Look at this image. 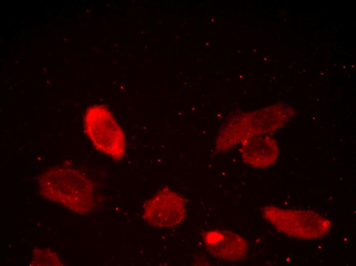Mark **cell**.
<instances>
[{
  "label": "cell",
  "instance_id": "cell-5",
  "mask_svg": "<svg viewBox=\"0 0 356 266\" xmlns=\"http://www.w3.org/2000/svg\"><path fill=\"white\" fill-rule=\"evenodd\" d=\"M184 198L168 188L162 189L145 204L143 216L151 226L158 228L174 227L185 218Z\"/></svg>",
  "mask_w": 356,
  "mask_h": 266
},
{
  "label": "cell",
  "instance_id": "cell-2",
  "mask_svg": "<svg viewBox=\"0 0 356 266\" xmlns=\"http://www.w3.org/2000/svg\"><path fill=\"white\" fill-rule=\"evenodd\" d=\"M293 114L292 109L283 106L231 121L220 129L216 140V149L225 151L238 143L274 131L283 126Z\"/></svg>",
  "mask_w": 356,
  "mask_h": 266
},
{
  "label": "cell",
  "instance_id": "cell-6",
  "mask_svg": "<svg viewBox=\"0 0 356 266\" xmlns=\"http://www.w3.org/2000/svg\"><path fill=\"white\" fill-rule=\"evenodd\" d=\"M209 252L225 260L239 261L247 255L248 244L240 235L226 230L210 231L204 235Z\"/></svg>",
  "mask_w": 356,
  "mask_h": 266
},
{
  "label": "cell",
  "instance_id": "cell-7",
  "mask_svg": "<svg viewBox=\"0 0 356 266\" xmlns=\"http://www.w3.org/2000/svg\"><path fill=\"white\" fill-rule=\"evenodd\" d=\"M241 144L242 158L252 166L265 168L273 164L278 158V144L268 136L254 137Z\"/></svg>",
  "mask_w": 356,
  "mask_h": 266
},
{
  "label": "cell",
  "instance_id": "cell-3",
  "mask_svg": "<svg viewBox=\"0 0 356 266\" xmlns=\"http://www.w3.org/2000/svg\"><path fill=\"white\" fill-rule=\"evenodd\" d=\"M84 128L97 150L116 160L123 158L126 151L125 135L106 106H90L84 114Z\"/></svg>",
  "mask_w": 356,
  "mask_h": 266
},
{
  "label": "cell",
  "instance_id": "cell-8",
  "mask_svg": "<svg viewBox=\"0 0 356 266\" xmlns=\"http://www.w3.org/2000/svg\"><path fill=\"white\" fill-rule=\"evenodd\" d=\"M32 265H63L58 255L48 249L36 248L33 251Z\"/></svg>",
  "mask_w": 356,
  "mask_h": 266
},
{
  "label": "cell",
  "instance_id": "cell-1",
  "mask_svg": "<svg viewBox=\"0 0 356 266\" xmlns=\"http://www.w3.org/2000/svg\"><path fill=\"white\" fill-rule=\"evenodd\" d=\"M39 191L44 198L80 214L92 211L94 206V188L90 179L81 171L56 167L38 179Z\"/></svg>",
  "mask_w": 356,
  "mask_h": 266
},
{
  "label": "cell",
  "instance_id": "cell-4",
  "mask_svg": "<svg viewBox=\"0 0 356 266\" xmlns=\"http://www.w3.org/2000/svg\"><path fill=\"white\" fill-rule=\"evenodd\" d=\"M264 219L277 230L302 240L321 238L330 230V221L314 212L265 206L262 208Z\"/></svg>",
  "mask_w": 356,
  "mask_h": 266
}]
</instances>
